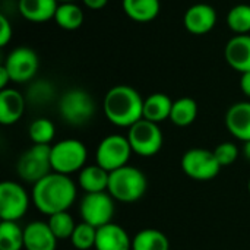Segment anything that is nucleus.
<instances>
[{"mask_svg": "<svg viewBox=\"0 0 250 250\" xmlns=\"http://www.w3.org/2000/svg\"><path fill=\"white\" fill-rule=\"evenodd\" d=\"M240 89L246 97L250 98V72L242 73V76H240Z\"/></svg>", "mask_w": 250, "mask_h": 250, "instance_id": "obj_34", "label": "nucleus"}, {"mask_svg": "<svg viewBox=\"0 0 250 250\" xmlns=\"http://www.w3.org/2000/svg\"><path fill=\"white\" fill-rule=\"evenodd\" d=\"M51 170L59 174L69 176L81 171L88 160V149L78 139H63L51 146Z\"/></svg>", "mask_w": 250, "mask_h": 250, "instance_id": "obj_4", "label": "nucleus"}, {"mask_svg": "<svg viewBox=\"0 0 250 250\" xmlns=\"http://www.w3.org/2000/svg\"><path fill=\"white\" fill-rule=\"evenodd\" d=\"M132 151L141 157H154L163 148V132L154 122L141 119L129 127L127 133Z\"/></svg>", "mask_w": 250, "mask_h": 250, "instance_id": "obj_9", "label": "nucleus"}, {"mask_svg": "<svg viewBox=\"0 0 250 250\" xmlns=\"http://www.w3.org/2000/svg\"><path fill=\"white\" fill-rule=\"evenodd\" d=\"M122 7L132 21L146 23L158 16L161 3L160 0H122Z\"/></svg>", "mask_w": 250, "mask_h": 250, "instance_id": "obj_20", "label": "nucleus"}, {"mask_svg": "<svg viewBox=\"0 0 250 250\" xmlns=\"http://www.w3.org/2000/svg\"><path fill=\"white\" fill-rule=\"evenodd\" d=\"M226 126L236 139L250 141V101L236 103L227 110Z\"/></svg>", "mask_w": 250, "mask_h": 250, "instance_id": "obj_16", "label": "nucleus"}, {"mask_svg": "<svg viewBox=\"0 0 250 250\" xmlns=\"http://www.w3.org/2000/svg\"><path fill=\"white\" fill-rule=\"evenodd\" d=\"M243 144H245V145H243V154H245V157L250 161V141L243 142Z\"/></svg>", "mask_w": 250, "mask_h": 250, "instance_id": "obj_37", "label": "nucleus"}, {"mask_svg": "<svg viewBox=\"0 0 250 250\" xmlns=\"http://www.w3.org/2000/svg\"><path fill=\"white\" fill-rule=\"evenodd\" d=\"M59 3H67V1H76V0H57Z\"/></svg>", "mask_w": 250, "mask_h": 250, "instance_id": "obj_38", "label": "nucleus"}, {"mask_svg": "<svg viewBox=\"0 0 250 250\" xmlns=\"http://www.w3.org/2000/svg\"><path fill=\"white\" fill-rule=\"evenodd\" d=\"M249 193H250V180H249Z\"/></svg>", "mask_w": 250, "mask_h": 250, "instance_id": "obj_39", "label": "nucleus"}, {"mask_svg": "<svg viewBox=\"0 0 250 250\" xmlns=\"http://www.w3.org/2000/svg\"><path fill=\"white\" fill-rule=\"evenodd\" d=\"M224 56L231 69L239 73L250 72V34L231 37L226 44Z\"/></svg>", "mask_w": 250, "mask_h": 250, "instance_id": "obj_15", "label": "nucleus"}, {"mask_svg": "<svg viewBox=\"0 0 250 250\" xmlns=\"http://www.w3.org/2000/svg\"><path fill=\"white\" fill-rule=\"evenodd\" d=\"M57 242L48 223L32 221L23 229L25 250H56Z\"/></svg>", "mask_w": 250, "mask_h": 250, "instance_id": "obj_14", "label": "nucleus"}, {"mask_svg": "<svg viewBox=\"0 0 250 250\" xmlns=\"http://www.w3.org/2000/svg\"><path fill=\"white\" fill-rule=\"evenodd\" d=\"M82 1L91 10H100L108 3V0H82Z\"/></svg>", "mask_w": 250, "mask_h": 250, "instance_id": "obj_35", "label": "nucleus"}, {"mask_svg": "<svg viewBox=\"0 0 250 250\" xmlns=\"http://www.w3.org/2000/svg\"><path fill=\"white\" fill-rule=\"evenodd\" d=\"M28 135L32 144L35 145H50V142L54 139L56 127L51 120L45 117H40L29 125Z\"/></svg>", "mask_w": 250, "mask_h": 250, "instance_id": "obj_28", "label": "nucleus"}, {"mask_svg": "<svg viewBox=\"0 0 250 250\" xmlns=\"http://www.w3.org/2000/svg\"><path fill=\"white\" fill-rule=\"evenodd\" d=\"M183 173L198 182H208L218 176L223 168L215 158L214 151L205 148H192L186 151L180 161Z\"/></svg>", "mask_w": 250, "mask_h": 250, "instance_id": "obj_7", "label": "nucleus"}, {"mask_svg": "<svg viewBox=\"0 0 250 250\" xmlns=\"http://www.w3.org/2000/svg\"><path fill=\"white\" fill-rule=\"evenodd\" d=\"M3 66L10 75L12 82L23 83L34 79L38 72L40 59L38 54L29 47H18L12 50L4 60Z\"/></svg>", "mask_w": 250, "mask_h": 250, "instance_id": "obj_12", "label": "nucleus"}, {"mask_svg": "<svg viewBox=\"0 0 250 250\" xmlns=\"http://www.w3.org/2000/svg\"><path fill=\"white\" fill-rule=\"evenodd\" d=\"M12 35H13V28L10 21L4 15H0V47H6L12 40Z\"/></svg>", "mask_w": 250, "mask_h": 250, "instance_id": "obj_33", "label": "nucleus"}, {"mask_svg": "<svg viewBox=\"0 0 250 250\" xmlns=\"http://www.w3.org/2000/svg\"><path fill=\"white\" fill-rule=\"evenodd\" d=\"M29 208L26 190L16 182L4 180L0 185V218L1 221H18Z\"/></svg>", "mask_w": 250, "mask_h": 250, "instance_id": "obj_11", "label": "nucleus"}, {"mask_svg": "<svg viewBox=\"0 0 250 250\" xmlns=\"http://www.w3.org/2000/svg\"><path fill=\"white\" fill-rule=\"evenodd\" d=\"M214 154L218 163L221 164V167H227L236 163V160L239 158V148L234 142H223L217 145Z\"/></svg>", "mask_w": 250, "mask_h": 250, "instance_id": "obj_32", "label": "nucleus"}, {"mask_svg": "<svg viewBox=\"0 0 250 250\" xmlns=\"http://www.w3.org/2000/svg\"><path fill=\"white\" fill-rule=\"evenodd\" d=\"M10 81H12V79H10L9 72H7L6 67L1 64V66H0V91H1V89H6V88H7V83H9Z\"/></svg>", "mask_w": 250, "mask_h": 250, "instance_id": "obj_36", "label": "nucleus"}, {"mask_svg": "<svg viewBox=\"0 0 250 250\" xmlns=\"http://www.w3.org/2000/svg\"><path fill=\"white\" fill-rule=\"evenodd\" d=\"M95 240H97V229L83 221L76 224L75 231L70 237L73 248L78 250H89L95 248Z\"/></svg>", "mask_w": 250, "mask_h": 250, "instance_id": "obj_30", "label": "nucleus"}, {"mask_svg": "<svg viewBox=\"0 0 250 250\" xmlns=\"http://www.w3.org/2000/svg\"><path fill=\"white\" fill-rule=\"evenodd\" d=\"M83 19H85L83 10L75 1L59 3V7L54 15V22L60 28L66 31H75L82 26Z\"/></svg>", "mask_w": 250, "mask_h": 250, "instance_id": "obj_24", "label": "nucleus"}, {"mask_svg": "<svg viewBox=\"0 0 250 250\" xmlns=\"http://www.w3.org/2000/svg\"><path fill=\"white\" fill-rule=\"evenodd\" d=\"M110 173L105 171L98 164L85 166L78 176V183L85 193H100L105 192L108 188Z\"/></svg>", "mask_w": 250, "mask_h": 250, "instance_id": "obj_21", "label": "nucleus"}, {"mask_svg": "<svg viewBox=\"0 0 250 250\" xmlns=\"http://www.w3.org/2000/svg\"><path fill=\"white\" fill-rule=\"evenodd\" d=\"M171 108H173L171 98L163 92H155L144 98V119L154 122L157 125L170 119Z\"/></svg>", "mask_w": 250, "mask_h": 250, "instance_id": "obj_22", "label": "nucleus"}, {"mask_svg": "<svg viewBox=\"0 0 250 250\" xmlns=\"http://www.w3.org/2000/svg\"><path fill=\"white\" fill-rule=\"evenodd\" d=\"M114 211H116L114 199L108 192L85 193V196L79 204V214L82 221L95 229L110 224Z\"/></svg>", "mask_w": 250, "mask_h": 250, "instance_id": "obj_10", "label": "nucleus"}, {"mask_svg": "<svg viewBox=\"0 0 250 250\" xmlns=\"http://www.w3.org/2000/svg\"><path fill=\"white\" fill-rule=\"evenodd\" d=\"M47 223H48V226H50V229H51V231L57 240L70 239L73 231H75V227H76L73 218L70 217V214L67 211L50 215Z\"/></svg>", "mask_w": 250, "mask_h": 250, "instance_id": "obj_29", "label": "nucleus"}, {"mask_svg": "<svg viewBox=\"0 0 250 250\" xmlns=\"http://www.w3.org/2000/svg\"><path fill=\"white\" fill-rule=\"evenodd\" d=\"M217 23V12L208 3H196L190 6L183 16L185 28L193 35H205L214 29Z\"/></svg>", "mask_w": 250, "mask_h": 250, "instance_id": "obj_13", "label": "nucleus"}, {"mask_svg": "<svg viewBox=\"0 0 250 250\" xmlns=\"http://www.w3.org/2000/svg\"><path fill=\"white\" fill-rule=\"evenodd\" d=\"M227 25L236 35L250 32V4L240 3L233 6L227 13Z\"/></svg>", "mask_w": 250, "mask_h": 250, "instance_id": "obj_27", "label": "nucleus"}, {"mask_svg": "<svg viewBox=\"0 0 250 250\" xmlns=\"http://www.w3.org/2000/svg\"><path fill=\"white\" fill-rule=\"evenodd\" d=\"M76 195V185L69 176L51 171L34 185L31 199L40 212L50 217L67 211L75 204Z\"/></svg>", "mask_w": 250, "mask_h": 250, "instance_id": "obj_1", "label": "nucleus"}, {"mask_svg": "<svg viewBox=\"0 0 250 250\" xmlns=\"http://www.w3.org/2000/svg\"><path fill=\"white\" fill-rule=\"evenodd\" d=\"M23 229L16 221L0 223V250H22Z\"/></svg>", "mask_w": 250, "mask_h": 250, "instance_id": "obj_26", "label": "nucleus"}, {"mask_svg": "<svg viewBox=\"0 0 250 250\" xmlns=\"http://www.w3.org/2000/svg\"><path fill=\"white\" fill-rule=\"evenodd\" d=\"M62 119L72 126L86 125L95 114V103L89 92L81 88L67 89L59 100Z\"/></svg>", "mask_w": 250, "mask_h": 250, "instance_id": "obj_5", "label": "nucleus"}, {"mask_svg": "<svg viewBox=\"0 0 250 250\" xmlns=\"http://www.w3.org/2000/svg\"><path fill=\"white\" fill-rule=\"evenodd\" d=\"M104 114L117 127H130L144 119V98L129 85H116L104 97Z\"/></svg>", "mask_w": 250, "mask_h": 250, "instance_id": "obj_2", "label": "nucleus"}, {"mask_svg": "<svg viewBox=\"0 0 250 250\" xmlns=\"http://www.w3.org/2000/svg\"><path fill=\"white\" fill-rule=\"evenodd\" d=\"M198 117V103L190 97H182L173 101V108L170 114V120L173 125L179 127L190 126Z\"/></svg>", "mask_w": 250, "mask_h": 250, "instance_id": "obj_25", "label": "nucleus"}, {"mask_svg": "<svg viewBox=\"0 0 250 250\" xmlns=\"http://www.w3.org/2000/svg\"><path fill=\"white\" fill-rule=\"evenodd\" d=\"M25 97L13 88L0 91V123L4 126L15 125L21 120L25 111Z\"/></svg>", "mask_w": 250, "mask_h": 250, "instance_id": "obj_18", "label": "nucleus"}, {"mask_svg": "<svg viewBox=\"0 0 250 250\" xmlns=\"http://www.w3.org/2000/svg\"><path fill=\"white\" fill-rule=\"evenodd\" d=\"M54 97V88L50 82L41 79V81H37L34 82L29 89H28V101L31 104H35V105H44L47 103H50Z\"/></svg>", "mask_w": 250, "mask_h": 250, "instance_id": "obj_31", "label": "nucleus"}, {"mask_svg": "<svg viewBox=\"0 0 250 250\" xmlns=\"http://www.w3.org/2000/svg\"><path fill=\"white\" fill-rule=\"evenodd\" d=\"M95 250H132V239L122 226L110 223L97 229Z\"/></svg>", "mask_w": 250, "mask_h": 250, "instance_id": "obj_17", "label": "nucleus"}, {"mask_svg": "<svg viewBox=\"0 0 250 250\" xmlns=\"http://www.w3.org/2000/svg\"><path fill=\"white\" fill-rule=\"evenodd\" d=\"M59 7L57 0H19L18 10L29 22L41 23L54 19Z\"/></svg>", "mask_w": 250, "mask_h": 250, "instance_id": "obj_19", "label": "nucleus"}, {"mask_svg": "<svg viewBox=\"0 0 250 250\" xmlns=\"http://www.w3.org/2000/svg\"><path fill=\"white\" fill-rule=\"evenodd\" d=\"M51 146L50 145H32L29 149H26L16 163V173L19 179H22L26 183H37L47 174H50L51 170Z\"/></svg>", "mask_w": 250, "mask_h": 250, "instance_id": "obj_6", "label": "nucleus"}, {"mask_svg": "<svg viewBox=\"0 0 250 250\" xmlns=\"http://www.w3.org/2000/svg\"><path fill=\"white\" fill-rule=\"evenodd\" d=\"M148 188L145 174L132 166H125L110 173L107 192L114 201L123 204H132L139 201Z\"/></svg>", "mask_w": 250, "mask_h": 250, "instance_id": "obj_3", "label": "nucleus"}, {"mask_svg": "<svg viewBox=\"0 0 250 250\" xmlns=\"http://www.w3.org/2000/svg\"><path fill=\"white\" fill-rule=\"evenodd\" d=\"M132 250H170V242L163 231L144 229L132 239Z\"/></svg>", "mask_w": 250, "mask_h": 250, "instance_id": "obj_23", "label": "nucleus"}, {"mask_svg": "<svg viewBox=\"0 0 250 250\" xmlns=\"http://www.w3.org/2000/svg\"><path fill=\"white\" fill-rule=\"evenodd\" d=\"M132 152L133 151H132L127 136L108 135L98 144L95 160L100 167L111 173L117 168L127 166Z\"/></svg>", "mask_w": 250, "mask_h": 250, "instance_id": "obj_8", "label": "nucleus"}]
</instances>
